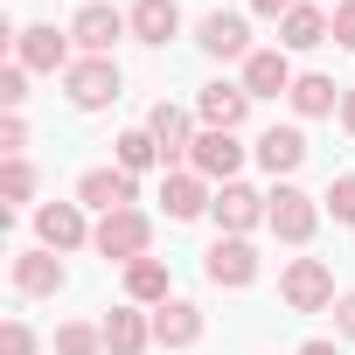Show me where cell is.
Listing matches in <instances>:
<instances>
[{
    "instance_id": "6da1fadb",
    "label": "cell",
    "mask_w": 355,
    "mask_h": 355,
    "mask_svg": "<svg viewBox=\"0 0 355 355\" xmlns=\"http://www.w3.org/2000/svg\"><path fill=\"white\" fill-rule=\"evenodd\" d=\"M63 91H70V105H77V112H105V105H119L125 77H119V63H112V56H77V63L63 70Z\"/></svg>"
},
{
    "instance_id": "7a4b0ae2",
    "label": "cell",
    "mask_w": 355,
    "mask_h": 355,
    "mask_svg": "<svg viewBox=\"0 0 355 355\" xmlns=\"http://www.w3.org/2000/svg\"><path fill=\"white\" fill-rule=\"evenodd\" d=\"M265 209H272V196H258V189H244V182H223L216 202H209V216H216L223 237H251V230L265 223Z\"/></svg>"
},
{
    "instance_id": "3957f363",
    "label": "cell",
    "mask_w": 355,
    "mask_h": 355,
    "mask_svg": "<svg viewBox=\"0 0 355 355\" xmlns=\"http://www.w3.org/2000/svg\"><path fill=\"white\" fill-rule=\"evenodd\" d=\"M112 265H132V258H146V244H153V223L139 216V209H112L105 223H98V237H91Z\"/></svg>"
},
{
    "instance_id": "277c9868",
    "label": "cell",
    "mask_w": 355,
    "mask_h": 355,
    "mask_svg": "<svg viewBox=\"0 0 355 355\" xmlns=\"http://www.w3.org/2000/svg\"><path fill=\"white\" fill-rule=\"evenodd\" d=\"M279 293H286L293 313H320V306H334V272L320 258H293L286 279H279Z\"/></svg>"
},
{
    "instance_id": "5b68a950",
    "label": "cell",
    "mask_w": 355,
    "mask_h": 355,
    "mask_svg": "<svg viewBox=\"0 0 355 355\" xmlns=\"http://www.w3.org/2000/svg\"><path fill=\"white\" fill-rule=\"evenodd\" d=\"M119 35H132V21H125L119 8H105V0H84L77 21H70V42H77L84 56H112V42H119Z\"/></svg>"
},
{
    "instance_id": "8992f818",
    "label": "cell",
    "mask_w": 355,
    "mask_h": 355,
    "mask_svg": "<svg viewBox=\"0 0 355 355\" xmlns=\"http://www.w3.org/2000/svg\"><path fill=\"white\" fill-rule=\"evenodd\" d=\"M265 223L279 230V244H306V237H313V223H320V209H313V196H306V189L279 182V189H272V209H265Z\"/></svg>"
},
{
    "instance_id": "52a82bcc",
    "label": "cell",
    "mask_w": 355,
    "mask_h": 355,
    "mask_svg": "<svg viewBox=\"0 0 355 355\" xmlns=\"http://www.w3.org/2000/svg\"><path fill=\"white\" fill-rule=\"evenodd\" d=\"M35 237H42V251H84L98 230L84 223V202H42L35 209Z\"/></svg>"
},
{
    "instance_id": "ba28073f",
    "label": "cell",
    "mask_w": 355,
    "mask_h": 355,
    "mask_svg": "<svg viewBox=\"0 0 355 355\" xmlns=\"http://www.w3.org/2000/svg\"><path fill=\"white\" fill-rule=\"evenodd\" d=\"M15 63H21V70H70V28H63V35H56L49 21L15 28Z\"/></svg>"
},
{
    "instance_id": "9c48e42d",
    "label": "cell",
    "mask_w": 355,
    "mask_h": 355,
    "mask_svg": "<svg viewBox=\"0 0 355 355\" xmlns=\"http://www.w3.org/2000/svg\"><path fill=\"white\" fill-rule=\"evenodd\" d=\"M196 42H202V56H223V63L237 56V63H244V56H251V21L230 15V8H216V15L196 21Z\"/></svg>"
},
{
    "instance_id": "30bf717a",
    "label": "cell",
    "mask_w": 355,
    "mask_h": 355,
    "mask_svg": "<svg viewBox=\"0 0 355 355\" xmlns=\"http://www.w3.org/2000/svg\"><path fill=\"white\" fill-rule=\"evenodd\" d=\"M202 272H209V286H251L258 279V251H251V237H216L209 244V258H202Z\"/></svg>"
},
{
    "instance_id": "8fae6325",
    "label": "cell",
    "mask_w": 355,
    "mask_h": 355,
    "mask_svg": "<svg viewBox=\"0 0 355 355\" xmlns=\"http://www.w3.org/2000/svg\"><path fill=\"white\" fill-rule=\"evenodd\" d=\"M189 167L202 174V182H237V167H244V146H237V132H196V153H189Z\"/></svg>"
},
{
    "instance_id": "7c38bea8",
    "label": "cell",
    "mask_w": 355,
    "mask_h": 355,
    "mask_svg": "<svg viewBox=\"0 0 355 355\" xmlns=\"http://www.w3.org/2000/svg\"><path fill=\"white\" fill-rule=\"evenodd\" d=\"M146 132L160 139V167H174V160H189V153H196V125H189V112H182V105H167V98L146 112Z\"/></svg>"
},
{
    "instance_id": "4fadbf2b",
    "label": "cell",
    "mask_w": 355,
    "mask_h": 355,
    "mask_svg": "<svg viewBox=\"0 0 355 355\" xmlns=\"http://www.w3.org/2000/svg\"><path fill=\"white\" fill-rule=\"evenodd\" d=\"M153 341L160 348H196L202 341V306L196 300H160L153 306Z\"/></svg>"
},
{
    "instance_id": "5bb4252c",
    "label": "cell",
    "mask_w": 355,
    "mask_h": 355,
    "mask_svg": "<svg viewBox=\"0 0 355 355\" xmlns=\"http://www.w3.org/2000/svg\"><path fill=\"white\" fill-rule=\"evenodd\" d=\"M160 202H167V216H174V223H196L216 196H209V182H202L196 167H174L167 182H160Z\"/></svg>"
},
{
    "instance_id": "9a60e30c",
    "label": "cell",
    "mask_w": 355,
    "mask_h": 355,
    "mask_svg": "<svg viewBox=\"0 0 355 355\" xmlns=\"http://www.w3.org/2000/svg\"><path fill=\"white\" fill-rule=\"evenodd\" d=\"M196 112H202V125H209V132H237V125H244V112H251V91H244V84H202Z\"/></svg>"
},
{
    "instance_id": "2e32d148",
    "label": "cell",
    "mask_w": 355,
    "mask_h": 355,
    "mask_svg": "<svg viewBox=\"0 0 355 355\" xmlns=\"http://www.w3.org/2000/svg\"><path fill=\"white\" fill-rule=\"evenodd\" d=\"M146 348H153V313L112 306L105 313V355H146Z\"/></svg>"
},
{
    "instance_id": "e0dca14e",
    "label": "cell",
    "mask_w": 355,
    "mask_h": 355,
    "mask_svg": "<svg viewBox=\"0 0 355 355\" xmlns=\"http://www.w3.org/2000/svg\"><path fill=\"white\" fill-rule=\"evenodd\" d=\"M125 21H132V42H146V49H160V42L182 35V8H174V0H132Z\"/></svg>"
},
{
    "instance_id": "ac0fdd59",
    "label": "cell",
    "mask_w": 355,
    "mask_h": 355,
    "mask_svg": "<svg viewBox=\"0 0 355 355\" xmlns=\"http://www.w3.org/2000/svg\"><path fill=\"white\" fill-rule=\"evenodd\" d=\"M77 202L84 209H105V216L112 209H132V174L125 167H91L84 182H77Z\"/></svg>"
},
{
    "instance_id": "d6986e66",
    "label": "cell",
    "mask_w": 355,
    "mask_h": 355,
    "mask_svg": "<svg viewBox=\"0 0 355 355\" xmlns=\"http://www.w3.org/2000/svg\"><path fill=\"white\" fill-rule=\"evenodd\" d=\"M244 91H251V98H279V91H293V63H286V49H251V56H244Z\"/></svg>"
},
{
    "instance_id": "ffe728a7",
    "label": "cell",
    "mask_w": 355,
    "mask_h": 355,
    "mask_svg": "<svg viewBox=\"0 0 355 355\" xmlns=\"http://www.w3.org/2000/svg\"><path fill=\"white\" fill-rule=\"evenodd\" d=\"M15 293H28V300L63 293V258L56 251H15Z\"/></svg>"
},
{
    "instance_id": "44dd1931",
    "label": "cell",
    "mask_w": 355,
    "mask_h": 355,
    "mask_svg": "<svg viewBox=\"0 0 355 355\" xmlns=\"http://www.w3.org/2000/svg\"><path fill=\"white\" fill-rule=\"evenodd\" d=\"M306 160V132L300 125H272V132H258V167L265 174H293Z\"/></svg>"
},
{
    "instance_id": "7402d4cb",
    "label": "cell",
    "mask_w": 355,
    "mask_h": 355,
    "mask_svg": "<svg viewBox=\"0 0 355 355\" xmlns=\"http://www.w3.org/2000/svg\"><path fill=\"white\" fill-rule=\"evenodd\" d=\"M327 35H334V15H320V8H293L279 21V49H320Z\"/></svg>"
},
{
    "instance_id": "603a6c76",
    "label": "cell",
    "mask_w": 355,
    "mask_h": 355,
    "mask_svg": "<svg viewBox=\"0 0 355 355\" xmlns=\"http://www.w3.org/2000/svg\"><path fill=\"white\" fill-rule=\"evenodd\" d=\"M286 98H293V112H300V119H327V112H341V84H334V77H313V70H306V77H293V91H286Z\"/></svg>"
},
{
    "instance_id": "cb8c5ba5",
    "label": "cell",
    "mask_w": 355,
    "mask_h": 355,
    "mask_svg": "<svg viewBox=\"0 0 355 355\" xmlns=\"http://www.w3.org/2000/svg\"><path fill=\"white\" fill-rule=\"evenodd\" d=\"M125 300L132 306H160L167 300V265L160 258H132L125 265Z\"/></svg>"
},
{
    "instance_id": "d4e9b609",
    "label": "cell",
    "mask_w": 355,
    "mask_h": 355,
    "mask_svg": "<svg viewBox=\"0 0 355 355\" xmlns=\"http://www.w3.org/2000/svg\"><path fill=\"white\" fill-rule=\"evenodd\" d=\"M112 146H119V167H125V174H139V167H153V160H160V139H153L146 125H132V132H119Z\"/></svg>"
},
{
    "instance_id": "484cf974",
    "label": "cell",
    "mask_w": 355,
    "mask_h": 355,
    "mask_svg": "<svg viewBox=\"0 0 355 355\" xmlns=\"http://www.w3.org/2000/svg\"><path fill=\"white\" fill-rule=\"evenodd\" d=\"M56 355H105V327H91V320H63V327H56Z\"/></svg>"
},
{
    "instance_id": "4316f807",
    "label": "cell",
    "mask_w": 355,
    "mask_h": 355,
    "mask_svg": "<svg viewBox=\"0 0 355 355\" xmlns=\"http://www.w3.org/2000/svg\"><path fill=\"white\" fill-rule=\"evenodd\" d=\"M0 196H8V202H28V196H35V167H28V160H8V167H0Z\"/></svg>"
},
{
    "instance_id": "83f0119b",
    "label": "cell",
    "mask_w": 355,
    "mask_h": 355,
    "mask_svg": "<svg viewBox=\"0 0 355 355\" xmlns=\"http://www.w3.org/2000/svg\"><path fill=\"white\" fill-rule=\"evenodd\" d=\"M327 209H334V223L355 230V174H334V182H327Z\"/></svg>"
},
{
    "instance_id": "f1b7e54d",
    "label": "cell",
    "mask_w": 355,
    "mask_h": 355,
    "mask_svg": "<svg viewBox=\"0 0 355 355\" xmlns=\"http://www.w3.org/2000/svg\"><path fill=\"white\" fill-rule=\"evenodd\" d=\"M21 98H28V70H21V63H8V70H0V105L21 112Z\"/></svg>"
},
{
    "instance_id": "f546056e",
    "label": "cell",
    "mask_w": 355,
    "mask_h": 355,
    "mask_svg": "<svg viewBox=\"0 0 355 355\" xmlns=\"http://www.w3.org/2000/svg\"><path fill=\"white\" fill-rule=\"evenodd\" d=\"M21 146H28V119H21V112H8V119H0V153L21 160Z\"/></svg>"
},
{
    "instance_id": "4dcf8cb0",
    "label": "cell",
    "mask_w": 355,
    "mask_h": 355,
    "mask_svg": "<svg viewBox=\"0 0 355 355\" xmlns=\"http://www.w3.org/2000/svg\"><path fill=\"white\" fill-rule=\"evenodd\" d=\"M0 355H35V327L28 320H8V327H0Z\"/></svg>"
},
{
    "instance_id": "1f68e13d",
    "label": "cell",
    "mask_w": 355,
    "mask_h": 355,
    "mask_svg": "<svg viewBox=\"0 0 355 355\" xmlns=\"http://www.w3.org/2000/svg\"><path fill=\"white\" fill-rule=\"evenodd\" d=\"M334 42L355 49V0H334Z\"/></svg>"
},
{
    "instance_id": "d6a6232c",
    "label": "cell",
    "mask_w": 355,
    "mask_h": 355,
    "mask_svg": "<svg viewBox=\"0 0 355 355\" xmlns=\"http://www.w3.org/2000/svg\"><path fill=\"white\" fill-rule=\"evenodd\" d=\"M293 8H306V0H251V15H265V21H286Z\"/></svg>"
},
{
    "instance_id": "836d02e7",
    "label": "cell",
    "mask_w": 355,
    "mask_h": 355,
    "mask_svg": "<svg viewBox=\"0 0 355 355\" xmlns=\"http://www.w3.org/2000/svg\"><path fill=\"white\" fill-rule=\"evenodd\" d=\"M334 327L355 341V293H341V300H334Z\"/></svg>"
},
{
    "instance_id": "e575fe53",
    "label": "cell",
    "mask_w": 355,
    "mask_h": 355,
    "mask_svg": "<svg viewBox=\"0 0 355 355\" xmlns=\"http://www.w3.org/2000/svg\"><path fill=\"white\" fill-rule=\"evenodd\" d=\"M341 125L355 132V91H341Z\"/></svg>"
},
{
    "instance_id": "d590c367",
    "label": "cell",
    "mask_w": 355,
    "mask_h": 355,
    "mask_svg": "<svg viewBox=\"0 0 355 355\" xmlns=\"http://www.w3.org/2000/svg\"><path fill=\"white\" fill-rule=\"evenodd\" d=\"M300 355H334V341H300Z\"/></svg>"
}]
</instances>
